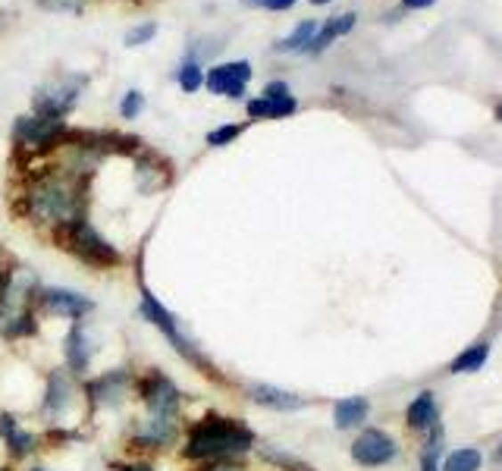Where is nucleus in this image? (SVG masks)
Masks as SVG:
<instances>
[{
  "label": "nucleus",
  "mask_w": 502,
  "mask_h": 471,
  "mask_svg": "<svg viewBox=\"0 0 502 471\" xmlns=\"http://www.w3.org/2000/svg\"><path fill=\"white\" fill-rule=\"evenodd\" d=\"M402 4H405L409 10H427V7H433L436 0H402Z\"/></svg>",
  "instance_id": "nucleus-36"
},
{
  "label": "nucleus",
  "mask_w": 502,
  "mask_h": 471,
  "mask_svg": "<svg viewBox=\"0 0 502 471\" xmlns=\"http://www.w3.org/2000/svg\"><path fill=\"white\" fill-rule=\"evenodd\" d=\"M113 471H154L151 462H113Z\"/></svg>",
  "instance_id": "nucleus-35"
},
{
  "label": "nucleus",
  "mask_w": 502,
  "mask_h": 471,
  "mask_svg": "<svg viewBox=\"0 0 502 471\" xmlns=\"http://www.w3.org/2000/svg\"><path fill=\"white\" fill-rule=\"evenodd\" d=\"M0 471H4V468H0Z\"/></svg>",
  "instance_id": "nucleus-42"
},
{
  "label": "nucleus",
  "mask_w": 502,
  "mask_h": 471,
  "mask_svg": "<svg viewBox=\"0 0 502 471\" xmlns=\"http://www.w3.org/2000/svg\"><path fill=\"white\" fill-rule=\"evenodd\" d=\"M0 440L7 443V450H10V456H13V459L32 456V452L41 446L38 434L26 431V427L20 425V418H13V415H0Z\"/></svg>",
  "instance_id": "nucleus-14"
},
{
  "label": "nucleus",
  "mask_w": 502,
  "mask_h": 471,
  "mask_svg": "<svg viewBox=\"0 0 502 471\" xmlns=\"http://www.w3.org/2000/svg\"><path fill=\"white\" fill-rule=\"evenodd\" d=\"M198 471H245V468L236 462H230V459H217V462H207L205 468H198Z\"/></svg>",
  "instance_id": "nucleus-33"
},
{
  "label": "nucleus",
  "mask_w": 502,
  "mask_h": 471,
  "mask_svg": "<svg viewBox=\"0 0 502 471\" xmlns=\"http://www.w3.org/2000/svg\"><path fill=\"white\" fill-rule=\"evenodd\" d=\"M308 4H314V7H324V4H330V0H308Z\"/></svg>",
  "instance_id": "nucleus-38"
},
{
  "label": "nucleus",
  "mask_w": 502,
  "mask_h": 471,
  "mask_svg": "<svg viewBox=\"0 0 502 471\" xmlns=\"http://www.w3.org/2000/svg\"><path fill=\"white\" fill-rule=\"evenodd\" d=\"M409 427L415 431H433L436 427V399L433 393H417V399L409 405Z\"/></svg>",
  "instance_id": "nucleus-21"
},
{
  "label": "nucleus",
  "mask_w": 502,
  "mask_h": 471,
  "mask_svg": "<svg viewBox=\"0 0 502 471\" xmlns=\"http://www.w3.org/2000/svg\"><path fill=\"white\" fill-rule=\"evenodd\" d=\"M251 82V63L248 61H232V63H220V67L207 69L205 85L214 94H226V98H242L245 85Z\"/></svg>",
  "instance_id": "nucleus-11"
},
{
  "label": "nucleus",
  "mask_w": 502,
  "mask_h": 471,
  "mask_svg": "<svg viewBox=\"0 0 502 471\" xmlns=\"http://www.w3.org/2000/svg\"><path fill=\"white\" fill-rule=\"evenodd\" d=\"M302 471H304V468H302Z\"/></svg>",
  "instance_id": "nucleus-43"
},
{
  "label": "nucleus",
  "mask_w": 502,
  "mask_h": 471,
  "mask_svg": "<svg viewBox=\"0 0 502 471\" xmlns=\"http://www.w3.org/2000/svg\"><path fill=\"white\" fill-rule=\"evenodd\" d=\"M245 7H264V10H273V13H283V10H289L296 0H242Z\"/></svg>",
  "instance_id": "nucleus-32"
},
{
  "label": "nucleus",
  "mask_w": 502,
  "mask_h": 471,
  "mask_svg": "<svg viewBox=\"0 0 502 471\" xmlns=\"http://www.w3.org/2000/svg\"><path fill=\"white\" fill-rule=\"evenodd\" d=\"M496 120H499V123H502V104H499V107H496Z\"/></svg>",
  "instance_id": "nucleus-39"
},
{
  "label": "nucleus",
  "mask_w": 502,
  "mask_h": 471,
  "mask_svg": "<svg viewBox=\"0 0 502 471\" xmlns=\"http://www.w3.org/2000/svg\"><path fill=\"white\" fill-rule=\"evenodd\" d=\"M4 321V333H7L10 339H22V337H32V333H38V321H35V308H16V312H10Z\"/></svg>",
  "instance_id": "nucleus-22"
},
{
  "label": "nucleus",
  "mask_w": 502,
  "mask_h": 471,
  "mask_svg": "<svg viewBox=\"0 0 502 471\" xmlns=\"http://www.w3.org/2000/svg\"><path fill=\"white\" fill-rule=\"evenodd\" d=\"M154 35H158V26H154V22H145V26H135V28H129V32H126V45H129V47L148 45Z\"/></svg>",
  "instance_id": "nucleus-29"
},
{
  "label": "nucleus",
  "mask_w": 502,
  "mask_h": 471,
  "mask_svg": "<svg viewBox=\"0 0 502 471\" xmlns=\"http://www.w3.org/2000/svg\"><path fill=\"white\" fill-rule=\"evenodd\" d=\"M67 129V123L51 120V117H20L13 123V142L32 154H45L53 148H63Z\"/></svg>",
  "instance_id": "nucleus-5"
},
{
  "label": "nucleus",
  "mask_w": 502,
  "mask_h": 471,
  "mask_svg": "<svg viewBox=\"0 0 502 471\" xmlns=\"http://www.w3.org/2000/svg\"><path fill=\"white\" fill-rule=\"evenodd\" d=\"M248 399L264 405V409H277V411H296L304 405L302 396H296V393H289V390H279V386H271V384H251Z\"/></svg>",
  "instance_id": "nucleus-16"
},
{
  "label": "nucleus",
  "mask_w": 502,
  "mask_h": 471,
  "mask_svg": "<svg viewBox=\"0 0 502 471\" xmlns=\"http://www.w3.org/2000/svg\"><path fill=\"white\" fill-rule=\"evenodd\" d=\"M139 283H142V280H139ZM139 314H142V321H148V324H154L160 333H164L166 339H170V345H173V349H176L179 355H182V359L195 368V371H201V374H205V378H211V380H223V374L217 371V365H214V361L207 359L205 352H201L198 345H195L189 337H182V333H179L176 314H173V312H166V308L160 305V299H158V296H154L151 289H148L145 283H142V302H139Z\"/></svg>",
  "instance_id": "nucleus-3"
},
{
  "label": "nucleus",
  "mask_w": 502,
  "mask_h": 471,
  "mask_svg": "<svg viewBox=\"0 0 502 471\" xmlns=\"http://www.w3.org/2000/svg\"><path fill=\"white\" fill-rule=\"evenodd\" d=\"M63 359H67L69 374H76V378L85 374L88 365H92V343H88L85 327H82L79 321H73L67 339H63Z\"/></svg>",
  "instance_id": "nucleus-15"
},
{
  "label": "nucleus",
  "mask_w": 502,
  "mask_h": 471,
  "mask_svg": "<svg viewBox=\"0 0 502 471\" xmlns=\"http://www.w3.org/2000/svg\"><path fill=\"white\" fill-rule=\"evenodd\" d=\"M133 384H135L133 371H126V368H113V371L98 374V378H92L85 384L88 405L92 409H117L129 396V386Z\"/></svg>",
  "instance_id": "nucleus-8"
},
{
  "label": "nucleus",
  "mask_w": 502,
  "mask_h": 471,
  "mask_svg": "<svg viewBox=\"0 0 502 471\" xmlns=\"http://www.w3.org/2000/svg\"><path fill=\"white\" fill-rule=\"evenodd\" d=\"M314 32H318V22H298L296 28H292V35H286L283 41H277V51L279 53H292V51H308L311 38H314Z\"/></svg>",
  "instance_id": "nucleus-23"
},
{
  "label": "nucleus",
  "mask_w": 502,
  "mask_h": 471,
  "mask_svg": "<svg viewBox=\"0 0 502 471\" xmlns=\"http://www.w3.org/2000/svg\"><path fill=\"white\" fill-rule=\"evenodd\" d=\"M45 10H57V13H82L85 0H38Z\"/></svg>",
  "instance_id": "nucleus-31"
},
{
  "label": "nucleus",
  "mask_w": 502,
  "mask_h": 471,
  "mask_svg": "<svg viewBox=\"0 0 502 471\" xmlns=\"http://www.w3.org/2000/svg\"><path fill=\"white\" fill-rule=\"evenodd\" d=\"M481 468V452L471 450V446H462L452 456H446L443 471H477Z\"/></svg>",
  "instance_id": "nucleus-25"
},
{
  "label": "nucleus",
  "mask_w": 502,
  "mask_h": 471,
  "mask_svg": "<svg viewBox=\"0 0 502 471\" xmlns=\"http://www.w3.org/2000/svg\"><path fill=\"white\" fill-rule=\"evenodd\" d=\"M251 446H255V431L245 421L211 411L189 427L182 456L192 462H217V459L242 456Z\"/></svg>",
  "instance_id": "nucleus-2"
},
{
  "label": "nucleus",
  "mask_w": 502,
  "mask_h": 471,
  "mask_svg": "<svg viewBox=\"0 0 502 471\" xmlns=\"http://www.w3.org/2000/svg\"><path fill=\"white\" fill-rule=\"evenodd\" d=\"M73 396H76L73 374L51 371V374H47L45 396H41V411H45L47 418H60V415H63V411L73 405Z\"/></svg>",
  "instance_id": "nucleus-13"
},
{
  "label": "nucleus",
  "mask_w": 502,
  "mask_h": 471,
  "mask_svg": "<svg viewBox=\"0 0 502 471\" xmlns=\"http://www.w3.org/2000/svg\"><path fill=\"white\" fill-rule=\"evenodd\" d=\"M85 189L88 173L85 170H63V166H47L35 173L22 192L20 211L38 223L63 226L73 220L85 217Z\"/></svg>",
  "instance_id": "nucleus-1"
},
{
  "label": "nucleus",
  "mask_w": 502,
  "mask_h": 471,
  "mask_svg": "<svg viewBox=\"0 0 502 471\" xmlns=\"http://www.w3.org/2000/svg\"><path fill=\"white\" fill-rule=\"evenodd\" d=\"M85 85V76H76V79H60L53 85H45L35 92V117H51V120H63L69 110L76 107L79 98V88Z\"/></svg>",
  "instance_id": "nucleus-7"
},
{
  "label": "nucleus",
  "mask_w": 502,
  "mask_h": 471,
  "mask_svg": "<svg viewBox=\"0 0 502 471\" xmlns=\"http://www.w3.org/2000/svg\"><path fill=\"white\" fill-rule=\"evenodd\" d=\"M135 386H139V399L145 402L148 415H166V418H179L182 393H179V386L173 384L164 371L151 368V371H145V378L135 380Z\"/></svg>",
  "instance_id": "nucleus-6"
},
{
  "label": "nucleus",
  "mask_w": 502,
  "mask_h": 471,
  "mask_svg": "<svg viewBox=\"0 0 502 471\" xmlns=\"http://www.w3.org/2000/svg\"><path fill=\"white\" fill-rule=\"evenodd\" d=\"M496 456H499V459H502V446H499V452H496Z\"/></svg>",
  "instance_id": "nucleus-40"
},
{
  "label": "nucleus",
  "mask_w": 502,
  "mask_h": 471,
  "mask_svg": "<svg viewBox=\"0 0 502 471\" xmlns=\"http://www.w3.org/2000/svg\"><path fill=\"white\" fill-rule=\"evenodd\" d=\"M286 94H289V85H286V82H271V85L264 88V94H261V98L277 101V98H286Z\"/></svg>",
  "instance_id": "nucleus-34"
},
{
  "label": "nucleus",
  "mask_w": 502,
  "mask_h": 471,
  "mask_svg": "<svg viewBox=\"0 0 502 471\" xmlns=\"http://www.w3.org/2000/svg\"><path fill=\"white\" fill-rule=\"evenodd\" d=\"M370 402L364 396H349L339 399L336 409H333V421H336L339 431H349V427H358L361 421H368Z\"/></svg>",
  "instance_id": "nucleus-20"
},
{
  "label": "nucleus",
  "mask_w": 502,
  "mask_h": 471,
  "mask_svg": "<svg viewBox=\"0 0 502 471\" xmlns=\"http://www.w3.org/2000/svg\"><path fill=\"white\" fill-rule=\"evenodd\" d=\"M53 236H57L60 248H69L76 258L85 261V264H92V267L110 271V267L123 264V255H119V248L110 246V242H107L104 236H101V232L88 223V217H79V220H73V223L57 226V232H53Z\"/></svg>",
  "instance_id": "nucleus-4"
},
{
  "label": "nucleus",
  "mask_w": 502,
  "mask_h": 471,
  "mask_svg": "<svg viewBox=\"0 0 502 471\" xmlns=\"http://www.w3.org/2000/svg\"><path fill=\"white\" fill-rule=\"evenodd\" d=\"M13 271V267L4 264V252H0V286H4V280H7V273Z\"/></svg>",
  "instance_id": "nucleus-37"
},
{
  "label": "nucleus",
  "mask_w": 502,
  "mask_h": 471,
  "mask_svg": "<svg viewBox=\"0 0 502 471\" xmlns=\"http://www.w3.org/2000/svg\"><path fill=\"white\" fill-rule=\"evenodd\" d=\"M355 20H358L355 13H343V16H333V20H327L324 26H320L318 32H314V38H311L308 53H320V51H327V47H330L333 41L343 38V35H349L352 28H355Z\"/></svg>",
  "instance_id": "nucleus-18"
},
{
  "label": "nucleus",
  "mask_w": 502,
  "mask_h": 471,
  "mask_svg": "<svg viewBox=\"0 0 502 471\" xmlns=\"http://www.w3.org/2000/svg\"><path fill=\"white\" fill-rule=\"evenodd\" d=\"M35 308H45L47 314H57V318L79 321L94 312V302L73 289H38V296H35Z\"/></svg>",
  "instance_id": "nucleus-9"
},
{
  "label": "nucleus",
  "mask_w": 502,
  "mask_h": 471,
  "mask_svg": "<svg viewBox=\"0 0 502 471\" xmlns=\"http://www.w3.org/2000/svg\"><path fill=\"white\" fill-rule=\"evenodd\" d=\"M179 437V418H166V415H145L135 425L133 450H166Z\"/></svg>",
  "instance_id": "nucleus-10"
},
{
  "label": "nucleus",
  "mask_w": 502,
  "mask_h": 471,
  "mask_svg": "<svg viewBox=\"0 0 502 471\" xmlns=\"http://www.w3.org/2000/svg\"><path fill=\"white\" fill-rule=\"evenodd\" d=\"M245 110H248L251 120H283V117H289V113L298 110V101L292 98V94L277 98V101L255 98V101H248V107H245Z\"/></svg>",
  "instance_id": "nucleus-19"
},
{
  "label": "nucleus",
  "mask_w": 502,
  "mask_h": 471,
  "mask_svg": "<svg viewBox=\"0 0 502 471\" xmlns=\"http://www.w3.org/2000/svg\"><path fill=\"white\" fill-rule=\"evenodd\" d=\"M242 123H230V126H217V129H211L207 133V145L211 148H223V145H230L232 139H239L242 135Z\"/></svg>",
  "instance_id": "nucleus-27"
},
{
  "label": "nucleus",
  "mask_w": 502,
  "mask_h": 471,
  "mask_svg": "<svg viewBox=\"0 0 502 471\" xmlns=\"http://www.w3.org/2000/svg\"><path fill=\"white\" fill-rule=\"evenodd\" d=\"M142 107H145V94L142 92H126L123 104H119V113H123V120H135L142 113Z\"/></svg>",
  "instance_id": "nucleus-28"
},
{
  "label": "nucleus",
  "mask_w": 502,
  "mask_h": 471,
  "mask_svg": "<svg viewBox=\"0 0 502 471\" xmlns=\"http://www.w3.org/2000/svg\"><path fill=\"white\" fill-rule=\"evenodd\" d=\"M176 79H179V88H182V92L195 94L201 85H205V69H201L195 61H189V63H182V69H179Z\"/></svg>",
  "instance_id": "nucleus-26"
},
{
  "label": "nucleus",
  "mask_w": 502,
  "mask_h": 471,
  "mask_svg": "<svg viewBox=\"0 0 502 471\" xmlns=\"http://www.w3.org/2000/svg\"><path fill=\"white\" fill-rule=\"evenodd\" d=\"M436 456H440V431L433 427V440H430V446L424 450V456H421V471H440Z\"/></svg>",
  "instance_id": "nucleus-30"
},
{
  "label": "nucleus",
  "mask_w": 502,
  "mask_h": 471,
  "mask_svg": "<svg viewBox=\"0 0 502 471\" xmlns=\"http://www.w3.org/2000/svg\"><path fill=\"white\" fill-rule=\"evenodd\" d=\"M32 471H47V468H32Z\"/></svg>",
  "instance_id": "nucleus-41"
},
{
  "label": "nucleus",
  "mask_w": 502,
  "mask_h": 471,
  "mask_svg": "<svg viewBox=\"0 0 502 471\" xmlns=\"http://www.w3.org/2000/svg\"><path fill=\"white\" fill-rule=\"evenodd\" d=\"M352 459H355L358 465H368V468L386 465L396 459V440L384 431H364L361 437L352 443Z\"/></svg>",
  "instance_id": "nucleus-12"
},
{
  "label": "nucleus",
  "mask_w": 502,
  "mask_h": 471,
  "mask_svg": "<svg viewBox=\"0 0 502 471\" xmlns=\"http://www.w3.org/2000/svg\"><path fill=\"white\" fill-rule=\"evenodd\" d=\"M487 355H490V345H487V343H474V345H468V349H465L462 355H458V359L452 361V371H456V374L481 371L483 361H487Z\"/></svg>",
  "instance_id": "nucleus-24"
},
{
  "label": "nucleus",
  "mask_w": 502,
  "mask_h": 471,
  "mask_svg": "<svg viewBox=\"0 0 502 471\" xmlns=\"http://www.w3.org/2000/svg\"><path fill=\"white\" fill-rule=\"evenodd\" d=\"M142 176H145L142 192H154V189H160V186H170V180H173L170 160H164L160 154L145 151V148H142L139 151V180Z\"/></svg>",
  "instance_id": "nucleus-17"
}]
</instances>
